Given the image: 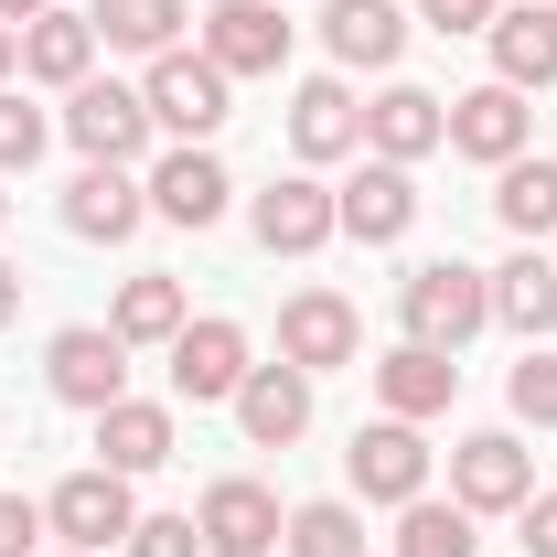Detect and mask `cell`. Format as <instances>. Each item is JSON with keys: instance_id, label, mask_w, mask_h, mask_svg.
I'll return each instance as SVG.
<instances>
[{"instance_id": "obj_29", "label": "cell", "mask_w": 557, "mask_h": 557, "mask_svg": "<svg viewBox=\"0 0 557 557\" xmlns=\"http://www.w3.org/2000/svg\"><path fill=\"white\" fill-rule=\"evenodd\" d=\"M472 525H483V515H461V504L418 493V504H397V547H386V557H483Z\"/></svg>"}, {"instance_id": "obj_17", "label": "cell", "mask_w": 557, "mask_h": 557, "mask_svg": "<svg viewBox=\"0 0 557 557\" xmlns=\"http://www.w3.org/2000/svg\"><path fill=\"white\" fill-rule=\"evenodd\" d=\"M194 22H205V54L236 75V86L289 65V22H278V0H214V11H194Z\"/></svg>"}, {"instance_id": "obj_10", "label": "cell", "mask_w": 557, "mask_h": 557, "mask_svg": "<svg viewBox=\"0 0 557 557\" xmlns=\"http://www.w3.org/2000/svg\"><path fill=\"white\" fill-rule=\"evenodd\" d=\"M44 386H54L65 408H86V418L119 408V397H129V344H119L108 322H65V333L44 344Z\"/></svg>"}, {"instance_id": "obj_38", "label": "cell", "mask_w": 557, "mask_h": 557, "mask_svg": "<svg viewBox=\"0 0 557 557\" xmlns=\"http://www.w3.org/2000/svg\"><path fill=\"white\" fill-rule=\"evenodd\" d=\"M0 322H22V269L0 258Z\"/></svg>"}, {"instance_id": "obj_2", "label": "cell", "mask_w": 557, "mask_h": 557, "mask_svg": "<svg viewBox=\"0 0 557 557\" xmlns=\"http://www.w3.org/2000/svg\"><path fill=\"white\" fill-rule=\"evenodd\" d=\"M139 108H150V129H172V139H214L236 119V75L214 65L205 44H172V54H150V75H139Z\"/></svg>"}, {"instance_id": "obj_6", "label": "cell", "mask_w": 557, "mask_h": 557, "mask_svg": "<svg viewBox=\"0 0 557 557\" xmlns=\"http://www.w3.org/2000/svg\"><path fill=\"white\" fill-rule=\"evenodd\" d=\"M54 129L86 150V161H119V172H139L150 161V108H139V86H119V75H86L65 97V119Z\"/></svg>"}, {"instance_id": "obj_30", "label": "cell", "mask_w": 557, "mask_h": 557, "mask_svg": "<svg viewBox=\"0 0 557 557\" xmlns=\"http://www.w3.org/2000/svg\"><path fill=\"white\" fill-rule=\"evenodd\" d=\"M278 557H375V547H364V515H354L344 493H322V504H289Z\"/></svg>"}, {"instance_id": "obj_3", "label": "cell", "mask_w": 557, "mask_h": 557, "mask_svg": "<svg viewBox=\"0 0 557 557\" xmlns=\"http://www.w3.org/2000/svg\"><path fill=\"white\" fill-rule=\"evenodd\" d=\"M129 525H139V493H129V472H65V483L44 493V536H65V547H86V557H108V547H129Z\"/></svg>"}, {"instance_id": "obj_8", "label": "cell", "mask_w": 557, "mask_h": 557, "mask_svg": "<svg viewBox=\"0 0 557 557\" xmlns=\"http://www.w3.org/2000/svg\"><path fill=\"white\" fill-rule=\"evenodd\" d=\"M354 354H364V311H354L344 289H289V300H278V364H300V375L322 386Z\"/></svg>"}, {"instance_id": "obj_25", "label": "cell", "mask_w": 557, "mask_h": 557, "mask_svg": "<svg viewBox=\"0 0 557 557\" xmlns=\"http://www.w3.org/2000/svg\"><path fill=\"white\" fill-rule=\"evenodd\" d=\"M483 278H493V322H504V333H525V344L557 333V258L547 247H515V258L483 269Z\"/></svg>"}, {"instance_id": "obj_16", "label": "cell", "mask_w": 557, "mask_h": 557, "mask_svg": "<svg viewBox=\"0 0 557 557\" xmlns=\"http://www.w3.org/2000/svg\"><path fill=\"white\" fill-rule=\"evenodd\" d=\"M289 150H300V172L364 150V97H354L344 75H300V97H289Z\"/></svg>"}, {"instance_id": "obj_19", "label": "cell", "mask_w": 557, "mask_h": 557, "mask_svg": "<svg viewBox=\"0 0 557 557\" xmlns=\"http://www.w3.org/2000/svg\"><path fill=\"white\" fill-rule=\"evenodd\" d=\"M225 408L247 429V450H289V440H311V375L300 364H247V386Z\"/></svg>"}, {"instance_id": "obj_22", "label": "cell", "mask_w": 557, "mask_h": 557, "mask_svg": "<svg viewBox=\"0 0 557 557\" xmlns=\"http://www.w3.org/2000/svg\"><path fill=\"white\" fill-rule=\"evenodd\" d=\"M86 75H97V22H86V11H65V0H54V11H33V22H22V86L75 97Z\"/></svg>"}, {"instance_id": "obj_26", "label": "cell", "mask_w": 557, "mask_h": 557, "mask_svg": "<svg viewBox=\"0 0 557 557\" xmlns=\"http://www.w3.org/2000/svg\"><path fill=\"white\" fill-rule=\"evenodd\" d=\"M183 322H194V300H183V278H172V269L119 278V311H108V333H119L129 354H161L172 333H183Z\"/></svg>"}, {"instance_id": "obj_20", "label": "cell", "mask_w": 557, "mask_h": 557, "mask_svg": "<svg viewBox=\"0 0 557 557\" xmlns=\"http://www.w3.org/2000/svg\"><path fill=\"white\" fill-rule=\"evenodd\" d=\"M483 44H493V86H515V97L557 86V0H504Z\"/></svg>"}, {"instance_id": "obj_13", "label": "cell", "mask_w": 557, "mask_h": 557, "mask_svg": "<svg viewBox=\"0 0 557 557\" xmlns=\"http://www.w3.org/2000/svg\"><path fill=\"white\" fill-rule=\"evenodd\" d=\"M364 150L418 172L429 150H450V97H429V86H408V75H386V86L364 97Z\"/></svg>"}, {"instance_id": "obj_41", "label": "cell", "mask_w": 557, "mask_h": 557, "mask_svg": "<svg viewBox=\"0 0 557 557\" xmlns=\"http://www.w3.org/2000/svg\"><path fill=\"white\" fill-rule=\"evenodd\" d=\"M54 557H86V547H54Z\"/></svg>"}, {"instance_id": "obj_5", "label": "cell", "mask_w": 557, "mask_h": 557, "mask_svg": "<svg viewBox=\"0 0 557 557\" xmlns=\"http://www.w3.org/2000/svg\"><path fill=\"white\" fill-rule=\"evenodd\" d=\"M172 397L183 408H225L236 386H247V364H258V344H247V322H225V311H205V322H183L172 333Z\"/></svg>"}, {"instance_id": "obj_12", "label": "cell", "mask_w": 557, "mask_h": 557, "mask_svg": "<svg viewBox=\"0 0 557 557\" xmlns=\"http://www.w3.org/2000/svg\"><path fill=\"white\" fill-rule=\"evenodd\" d=\"M429 461H440V450L418 440L408 418H364L354 450H344V483L364 493V504H418V493H429Z\"/></svg>"}, {"instance_id": "obj_33", "label": "cell", "mask_w": 557, "mask_h": 557, "mask_svg": "<svg viewBox=\"0 0 557 557\" xmlns=\"http://www.w3.org/2000/svg\"><path fill=\"white\" fill-rule=\"evenodd\" d=\"M129 557H205V536H194V515H139Z\"/></svg>"}, {"instance_id": "obj_31", "label": "cell", "mask_w": 557, "mask_h": 557, "mask_svg": "<svg viewBox=\"0 0 557 557\" xmlns=\"http://www.w3.org/2000/svg\"><path fill=\"white\" fill-rule=\"evenodd\" d=\"M504 408L515 429H557V344H525V364L504 375Z\"/></svg>"}, {"instance_id": "obj_27", "label": "cell", "mask_w": 557, "mask_h": 557, "mask_svg": "<svg viewBox=\"0 0 557 557\" xmlns=\"http://www.w3.org/2000/svg\"><path fill=\"white\" fill-rule=\"evenodd\" d=\"M493 214H504L515 247H557V161L547 150H525V161L493 172Z\"/></svg>"}, {"instance_id": "obj_15", "label": "cell", "mask_w": 557, "mask_h": 557, "mask_svg": "<svg viewBox=\"0 0 557 557\" xmlns=\"http://www.w3.org/2000/svg\"><path fill=\"white\" fill-rule=\"evenodd\" d=\"M139 225H150V183H139V172L86 161V172L65 183V236H86V247H129Z\"/></svg>"}, {"instance_id": "obj_35", "label": "cell", "mask_w": 557, "mask_h": 557, "mask_svg": "<svg viewBox=\"0 0 557 557\" xmlns=\"http://www.w3.org/2000/svg\"><path fill=\"white\" fill-rule=\"evenodd\" d=\"M493 11H504V0H418L429 33H493Z\"/></svg>"}, {"instance_id": "obj_39", "label": "cell", "mask_w": 557, "mask_h": 557, "mask_svg": "<svg viewBox=\"0 0 557 557\" xmlns=\"http://www.w3.org/2000/svg\"><path fill=\"white\" fill-rule=\"evenodd\" d=\"M33 11H54V0H0V22H11V33H22V22H33Z\"/></svg>"}, {"instance_id": "obj_36", "label": "cell", "mask_w": 557, "mask_h": 557, "mask_svg": "<svg viewBox=\"0 0 557 557\" xmlns=\"http://www.w3.org/2000/svg\"><path fill=\"white\" fill-rule=\"evenodd\" d=\"M33 536H44V504L33 493H0V557H33Z\"/></svg>"}, {"instance_id": "obj_32", "label": "cell", "mask_w": 557, "mask_h": 557, "mask_svg": "<svg viewBox=\"0 0 557 557\" xmlns=\"http://www.w3.org/2000/svg\"><path fill=\"white\" fill-rule=\"evenodd\" d=\"M44 139H54V108H33L22 86H0V183H11V172H33V161H44Z\"/></svg>"}, {"instance_id": "obj_40", "label": "cell", "mask_w": 557, "mask_h": 557, "mask_svg": "<svg viewBox=\"0 0 557 557\" xmlns=\"http://www.w3.org/2000/svg\"><path fill=\"white\" fill-rule=\"evenodd\" d=\"M0 225H11V194H0Z\"/></svg>"}, {"instance_id": "obj_7", "label": "cell", "mask_w": 557, "mask_h": 557, "mask_svg": "<svg viewBox=\"0 0 557 557\" xmlns=\"http://www.w3.org/2000/svg\"><path fill=\"white\" fill-rule=\"evenodd\" d=\"M139 183H150V214H161V225H183V236L225 225V205H236V172L214 161L205 139H172V150H161Z\"/></svg>"}, {"instance_id": "obj_1", "label": "cell", "mask_w": 557, "mask_h": 557, "mask_svg": "<svg viewBox=\"0 0 557 557\" xmlns=\"http://www.w3.org/2000/svg\"><path fill=\"white\" fill-rule=\"evenodd\" d=\"M483 322H493V278L472 269V258H418V269L397 278V333H408V344L461 354Z\"/></svg>"}, {"instance_id": "obj_9", "label": "cell", "mask_w": 557, "mask_h": 557, "mask_svg": "<svg viewBox=\"0 0 557 557\" xmlns=\"http://www.w3.org/2000/svg\"><path fill=\"white\" fill-rule=\"evenodd\" d=\"M525 493H536V450H525L515 429L450 440V504H461V515H515Z\"/></svg>"}, {"instance_id": "obj_21", "label": "cell", "mask_w": 557, "mask_h": 557, "mask_svg": "<svg viewBox=\"0 0 557 557\" xmlns=\"http://www.w3.org/2000/svg\"><path fill=\"white\" fill-rule=\"evenodd\" d=\"M322 44L344 75H397L408 54V11L397 0H322Z\"/></svg>"}, {"instance_id": "obj_34", "label": "cell", "mask_w": 557, "mask_h": 557, "mask_svg": "<svg viewBox=\"0 0 557 557\" xmlns=\"http://www.w3.org/2000/svg\"><path fill=\"white\" fill-rule=\"evenodd\" d=\"M515 536H525V557H557V493H547V483L515 504Z\"/></svg>"}, {"instance_id": "obj_28", "label": "cell", "mask_w": 557, "mask_h": 557, "mask_svg": "<svg viewBox=\"0 0 557 557\" xmlns=\"http://www.w3.org/2000/svg\"><path fill=\"white\" fill-rule=\"evenodd\" d=\"M86 22H97V44L108 54H172L183 44V22H194V0H86Z\"/></svg>"}, {"instance_id": "obj_11", "label": "cell", "mask_w": 557, "mask_h": 557, "mask_svg": "<svg viewBox=\"0 0 557 557\" xmlns=\"http://www.w3.org/2000/svg\"><path fill=\"white\" fill-rule=\"evenodd\" d=\"M194 536H205V557H278L289 515H278V493H269V483L225 472V483H205V504H194Z\"/></svg>"}, {"instance_id": "obj_37", "label": "cell", "mask_w": 557, "mask_h": 557, "mask_svg": "<svg viewBox=\"0 0 557 557\" xmlns=\"http://www.w3.org/2000/svg\"><path fill=\"white\" fill-rule=\"evenodd\" d=\"M0 86H22V33L0 22Z\"/></svg>"}, {"instance_id": "obj_14", "label": "cell", "mask_w": 557, "mask_h": 557, "mask_svg": "<svg viewBox=\"0 0 557 557\" xmlns=\"http://www.w3.org/2000/svg\"><path fill=\"white\" fill-rule=\"evenodd\" d=\"M450 150L483 161V172H504V161L536 150V108H525L515 86H461V97H450Z\"/></svg>"}, {"instance_id": "obj_4", "label": "cell", "mask_w": 557, "mask_h": 557, "mask_svg": "<svg viewBox=\"0 0 557 557\" xmlns=\"http://www.w3.org/2000/svg\"><path fill=\"white\" fill-rule=\"evenodd\" d=\"M247 236H258L269 258H322V247L344 236L333 183H322V172H278L269 194H247Z\"/></svg>"}, {"instance_id": "obj_23", "label": "cell", "mask_w": 557, "mask_h": 557, "mask_svg": "<svg viewBox=\"0 0 557 557\" xmlns=\"http://www.w3.org/2000/svg\"><path fill=\"white\" fill-rule=\"evenodd\" d=\"M450 397H461V354L397 344L386 364H375V408H386V418H408V429H429V418H450Z\"/></svg>"}, {"instance_id": "obj_42", "label": "cell", "mask_w": 557, "mask_h": 557, "mask_svg": "<svg viewBox=\"0 0 557 557\" xmlns=\"http://www.w3.org/2000/svg\"><path fill=\"white\" fill-rule=\"evenodd\" d=\"M547 258H557V247H547Z\"/></svg>"}, {"instance_id": "obj_18", "label": "cell", "mask_w": 557, "mask_h": 557, "mask_svg": "<svg viewBox=\"0 0 557 557\" xmlns=\"http://www.w3.org/2000/svg\"><path fill=\"white\" fill-rule=\"evenodd\" d=\"M333 214H344L354 247H397V236L418 225V172H408V161H375V150H364V172L333 194Z\"/></svg>"}, {"instance_id": "obj_24", "label": "cell", "mask_w": 557, "mask_h": 557, "mask_svg": "<svg viewBox=\"0 0 557 557\" xmlns=\"http://www.w3.org/2000/svg\"><path fill=\"white\" fill-rule=\"evenodd\" d=\"M183 450V429H172V408L161 397H119V408H97V472H161Z\"/></svg>"}]
</instances>
